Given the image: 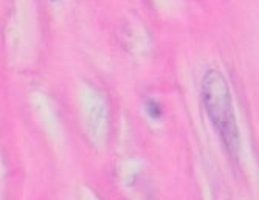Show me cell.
<instances>
[{
    "label": "cell",
    "instance_id": "6da1fadb",
    "mask_svg": "<svg viewBox=\"0 0 259 200\" xmlns=\"http://www.w3.org/2000/svg\"><path fill=\"white\" fill-rule=\"evenodd\" d=\"M202 98L209 119L213 121L227 149L234 152L238 149L239 134L236 118L231 104L230 87L224 74L218 70H209L202 81Z\"/></svg>",
    "mask_w": 259,
    "mask_h": 200
},
{
    "label": "cell",
    "instance_id": "7a4b0ae2",
    "mask_svg": "<svg viewBox=\"0 0 259 200\" xmlns=\"http://www.w3.org/2000/svg\"><path fill=\"white\" fill-rule=\"evenodd\" d=\"M146 110H148L149 116H152V118H160L161 116V107H160V104L155 101V99H148V101H146Z\"/></svg>",
    "mask_w": 259,
    "mask_h": 200
}]
</instances>
